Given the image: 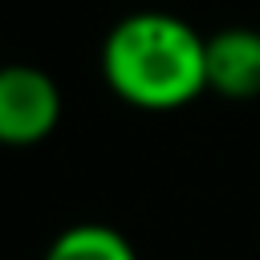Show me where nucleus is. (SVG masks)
Instances as JSON below:
<instances>
[{
  "instance_id": "4",
  "label": "nucleus",
  "mask_w": 260,
  "mask_h": 260,
  "mask_svg": "<svg viewBox=\"0 0 260 260\" xmlns=\"http://www.w3.org/2000/svg\"><path fill=\"white\" fill-rule=\"evenodd\" d=\"M41 260H138V252H134V244L118 228L85 219V223L61 228L49 240Z\"/></svg>"
},
{
  "instance_id": "1",
  "label": "nucleus",
  "mask_w": 260,
  "mask_h": 260,
  "mask_svg": "<svg viewBox=\"0 0 260 260\" xmlns=\"http://www.w3.org/2000/svg\"><path fill=\"white\" fill-rule=\"evenodd\" d=\"M102 81L134 110L167 114L207 93V37L162 8L126 12L102 41Z\"/></svg>"
},
{
  "instance_id": "2",
  "label": "nucleus",
  "mask_w": 260,
  "mask_h": 260,
  "mask_svg": "<svg viewBox=\"0 0 260 260\" xmlns=\"http://www.w3.org/2000/svg\"><path fill=\"white\" fill-rule=\"evenodd\" d=\"M61 110H65V98L53 73L24 61L0 65V146L24 150L45 142L57 130Z\"/></svg>"
},
{
  "instance_id": "3",
  "label": "nucleus",
  "mask_w": 260,
  "mask_h": 260,
  "mask_svg": "<svg viewBox=\"0 0 260 260\" xmlns=\"http://www.w3.org/2000/svg\"><path fill=\"white\" fill-rule=\"evenodd\" d=\"M207 89L228 102L260 98V28H219L207 37Z\"/></svg>"
}]
</instances>
